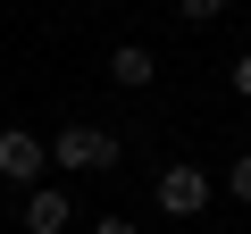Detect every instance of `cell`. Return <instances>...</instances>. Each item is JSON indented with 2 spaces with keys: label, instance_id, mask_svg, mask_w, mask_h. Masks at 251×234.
Listing matches in <instances>:
<instances>
[{
  "label": "cell",
  "instance_id": "cell-4",
  "mask_svg": "<svg viewBox=\"0 0 251 234\" xmlns=\"http://www.w3.org/2000/svg\"><path fill=\"white\" fill-rule=\"evenodd\" d=\"M67 226H75V201L59 184H34L25 192V234H67Z\"/></svg>",
  "mask_w": 251,
  "mask_h": 234
},
{
  "label": "cell",
  "instance_id": "cell-7",
  "mask_svg": "<svg viewBox=\"0 0 251 234\" xmlns=\"http://www.w3.org/2000/svg\"><path fill=\"white\" fill-rule=\"evenodd\" d=\"M226 201H243V209H251V151H243V159L226 167Z\"/></svg>",
  "mask_w": 251,
  "mask_h": 234
},
{
  "label": "cell",
  "instance_id": "cell-1",
  "mask_svg": "<svg viewBox=\"0 0 251 234\" xmlns=\"http://www.w3.org/2000/svg\"><path fill=\"white\" fill-rule=\"evenodd\" d=\"M126 159V134H109V126H67V134H50V167H67V176H100V167H117Z\"/></svg>",
  "mask_w": 251,
  "mask_h": 234
},
{
  "label": "cell",
  "instance_id": "cell-9",
  "mask_svg": "<svg viewBox=\"0 0 251 234\" xmlns=\"http://www.w3.org/2000/svg\"><path fill=\"white\" fill-rule=\"evenodd\" d=\"M92 234H134V226H126V217H100V226H92Z\"/></svg>",
  "mask_w": 251,
  "mask_h": 234
},
{
  "label": "cell",
  "instance_id": "cell-3",
  "mask_svg": "<svg viewBox=\"0 0 251 234\" xmlns=\"http://www.w3.org/2000/svg\"><path fill=\"white\" fill-rule=\"evenodd\" d=\"M42 167H50V142H42V134H25V126H0V184L34 192V184H42Z\"/></svg>",
  "mask_w": 251,
  "mask_h": 234
},
{
  "label": "cell",
  "instance_id": "cell-8",
  "mask_svg": "<svg viewBox=\"0 0 251 234\" xmlns=\"http://www.w3.org/2000/svg\"><path fill=\"white\" fill-rule=\"evenodd\" d=\"M234 92H243V100H251V50H243V59H234Z\"/></svg>",
  "mask_w": 251,
  "mask_h": 234
},
{
  "label": "cell",
  "instance_id": "cell-2",
  "mask_svg": "<svg viewBox=\"0 0 251 234\" xmlns=\"http://www.w3.org/2000/svg\"><path fill=\"white\" fill-rule=\"evenodd\" d=\"M151 201H159V217H201V209L218 201V184H209V176H201L193 159H176V167H159Z\"/></svg>",
  "mask_w": 251,
  "mask_h": 234
},
{
  "label": "cell",
  "instance_id": "cell-5",
  "mask_svg": "<svg viewBox=\"0 0 251 234\" xmlns=\"http://www.w3.org/2000/svg\"><path fill=\"white\" fill-rule=\"evenodd\" d=\"M151 75H159V59H151L143 42H117V50H109V84H117V92H151Z\"/></svg>",
  "mask_w": 251,
  "mask_h": 234
},
{
  "label": "cell",
  "instance_id": "cell-6",
  "mask_svg": "<svg viewBox=\"0 0 251 234\" xmlns=\"http://www.w3.org/2000/svg\"><path fill=\"white\" fill-rule=\"evenodd\" d=\"M226 9H234V0H176V17H184V25H209V17H226Z\"/></svg>",
  "mask_w": 251,
  "mask_h": 234
}]
</instances>
